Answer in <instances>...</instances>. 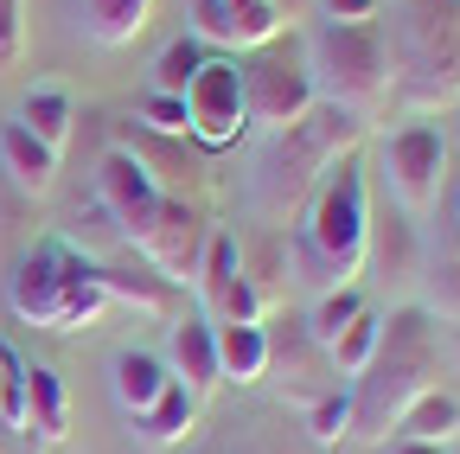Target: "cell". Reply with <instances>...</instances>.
I'll list each match as a JSON object with an SVG mask.
<instances>
[{"mask_svg":"<svg viewBox=\"0 0 460 454\" xmlns=\"http://www.w3.org/2000/svg\"><path fill=\"white\" fill-rule=\"evenodd\" d=\"M396 435H402V441H441V448H454V435H460V396H447L441 384L422 390L416 404L402 410Z\"/></svg>","mask_w":460,"mask_h":454,"instance_id":"19","label":"cell"},{"mask_svg":"<svg viewBox=\"0 0 460 454\" xmlns=\"http://www.w3.org/2000/svg\"><path fill=\"white\" fill-rule=\"evenodd\" d=\"M192 416H199V396H192L186 384H166V390H160V404H154V410H147L135 429H141L154 448H172V441H186Z\"/></svg>","mask_w":460,"mask_h":454,"instance_id":"21","label":"cell"},{"mask_svg":"<svg viewBox=\"0 0 460 454\" xmlns=\"http://www.w3.org/2000/svg\"><path fill=\"white\" fill-rule=\"evenodd\" d=\"M384 454H454V448H441V441H402V435H396Z\"/></svg>","mask_w":460,"mask_h":454,"instance_id":"32","label":"cell"},{"mask_svg":"<svg viewBox=\"0 0 460 454\" xmlns=\"http://www.w3.org/2000/svg\"><path fill=\"white\" fill-rule=\"evenodd\" d=\"M141 116H147V129H160V135H180V129H186V102L147 90V96H141Z\"/></svg>","mask_w":460,"mask_h":454,"instance_id":"30","label":"cell"},{"mask_svg":"<svg viewBox=\"0 0 460 454\" xmlns=\"http://www.w3.org/2000/svg\"><path fill=\"white\" fill-rule=\"evenodd\" d=\"M384 39L410 109L460 102V0H396V20Z\"/></svg>","mask_w":460,"mask_h":454,"instance_id":"3","label":"cell"},{"mask_svg":"<svg viewBox=\"0 0 460 454\" xmlns=\"http://www.w3.org/2000/svg\"><path fill=\"white\" fill-rule=\"evenodd\" d=\"M205 218L186 205V199H160L154 224L135 237L141 263L160 275V281H199V263H205Z\"/></svg>","mask_w":460,"mask_h":454,"instance_id":"10","label":"cell"},{"mask_svg":"<svg viewBox=\"0 0 460 454\" xmlns=\"http://www.w3.org/2000/svg\"><path fill=\"white\" fill-rule=\"evenodd\" d=\"M26 58V20H20V0H0V71H13Z\"/></svg>","mask_w":460,"mask_h":454,"instance_id":"29","label":"cell"},{"mask_svg":"<svg viewBox=\"0 0 460 454\" xmlns=\"http://www.w3.org/2000/svg\"><path fill=\"white\" fill-rule=\"evenodd\" d=\"M0 429L26 435V365L7 339H0Z\"/></svg>","mask_w":460,"mask_h":454,"instance_id":"28","label":"cell"},{"mask_svg":"<svg viewBox=\"0 0 460 454\" xmlns=\"http://www.w3.org/2000/svg\"><path fill=\"white\" fill-rule=\"evenodd\" d=\"M71 20H77V32H84L90 45L122 51V45H135V39L147 32L154 0H71Z\"/></svg>","mask_w":460,"mask_h":454,"instance_id":"14","label":"cell"},{"mask_svg":"<svg viewBox=\"0 0 460 454\" xmlns=\"http://www.w3.org/2000/svg\"><path fill=\"white\" fill-rule=\"evenodd\" d=\"M71 122H77V109H71V96H65V90H32V96L20 102V129H26L32 141H45L51 154H65Z\"/></svg>","mask_w":460,"mask_h":454,"instance_id":"20","label":"cell"},{"mask_svg":"<svg viewBox=\"0 0 460 454\" xmlns=\"http://www.w3.org/2000/svg\"><path fill=\"white\" fill-rule=\"evenodd\" d=\"M186 135H199L205 147H230L250 122H243V77L237 58H205V71L186 84Z\"/></svg>","mask_w":460,"mask_h":454,"instance_id":"9","label":"cell"},{"mask_svg":"<svg viewBox=\"0 0 460 454\" xmlns=\"http://www.w3.org/2000/svg\"><path fill=\"white\" fill-rule=\"evenodd\" d=\"M377 166H384V186H390L396 211L429 218L441 205V180H447V135L429 122H402L396 135H384Z\"/></svg>","mask_w":460,"mask_h":454,"instance_id":"8","label":"cell"},{"mask_svg":"<svg viewBox=\"0 0 460 454\" xmlns=\"http://www.w3.org/2000/svg\"><path fill=\"white\" fill-rule=\"evenodd\" d=\"M358 314H365V295L352 289V281H339V289H326V295L314 301V320H307L314 346H326V352H332V339H339L345 326H352Z\"/></svg>","mask_w":460,"mask_h":454,"instance_id":"25","label":"cell"},{"mask_svg":"<svg viewBox=\"0 0 460 454\" xmlns=\"http://www.w3.org/2000/svg\"><path fill=\"white\" fill-rule=\"evenodd\" d=\"M109 301H128L141 314H166L172 307V281H147V275H122V269H96Z\"/></svg>","mask_w":460,"mask_h":454,"instance_id":"26","label":"cell"},{"mask_svg":"<svg viewBox=\"0 0 460 454\" xmlns=\"http://www.w3.org/2000/svg\"><path fill=\"white\" fill-rule=\"evenodd\" d=\"M199 295L211 307V326H262V295L243 275V250L237 237H211L205 263H199Z\"/></svg>","mask_w":460,"mask_h":454,"instance_id":"12","label":"cell"},{"mask_svg":"<svg viewBox=\"0 0 460 454\" xmlns=\"http://www.w3.org/2000/svg\"><path fill=\"white\" fill-rule=\"evenodd\" d=\"M0 166H7V180L20 186V192H51V180H58V154L45 147V141H32L20 122H7L0 129Z\"/></svg>","mask_w":460,"mask_h":454,"instance_id":"17","label":"cell"},{"mask_svg":"<svg viewBox=\"0 0 460 454\" xmlns=\"http://www.w3.org/2000/svg\"><path fill=\"white\" fill-rule=\"evenodd\" d=\"M166 384H172V371H166L160 352H115L109 359V390H115V410H122L128 423H141L160 404Z\"/></svg>","mask_w":460,"mask_h":454,"instance_id":"15","label":"cell"},{"mask_svg":"<svg viewBox=\"0 0 460 454\" xmlns=\"http://www.w3.org/2000/svg\"><path fill=\"white\" fill-rule=\"evenodd\" d=\"M281 7L275 0H243V7H230L224 13V45H237V51H262V45H275L281 39Z\"/></svg>","mask_w":460,"mask_h":454,"instance_id":"22","label":"cell"},{"mask_svg":"<svg viewBox=\"0 0 460 454\" xmlns=\"http://www.w3.org/2000/svg\"><path fill=\"white\" fill-rule=\"evenodd\" d=\"M301 256H307L314 281H326V289H339V281H352L365 269V256H371V192H365L358 154H345L314 186L307 224H301Z\"/></svg>","mask_w":460,"mask_h":454,"instance_id":"5","label":"cell"},{"mask_svg":"<svg viewBox=\"0 0 460 454\" xmlns=\"http://www.w3.org/2000/svg\"><path fill=\"white\" fill-rule=\"evenodd\" d=\"M307 77H314V96L320 102H332V109H345V116H377V109L390 102V90H396V65H390V39H384V26L377 20H365V26H332V20H320L314 32H307Z\"/></svg>","mask_w":460,"mask_h":454,"instance_id":"4","label":"cell"},{"mask_svg":"<svg viewBox=\"0 0 460 454\" xmlns=\"http://www.w3.org/2000/svg\"><path fill=\"white\" fill-rule=\"evenodd\" d=\"M166 371L172 384H186L192 396L217 390V326L211 320H180V326H166Z\"/></svg>","mask_w":460,"mask_h":454,"instance_id":"13","label":"cell"},{"mask_svg":"<svg viewBox=\"0 0 460 454\" xmlns=\"http://www.w3.org/2000/svg\"><path fill=\"white\" fill-rule=\"evenodd\" d=\"M275 346L262 326H217V378L224 384H262Z\"/></svg>","mask_w":460,"mask_h":454,"instance_id":"18","label":"cell"},{"mask_svg":"<svg viewBox=\"0 0 460 454\" xmlns=\"http://www.w3.org/2000/svg\"><path fill=\"white\" fill-rule=\"evenodd\" d=\"M237 77H243V122L262 129V135L301 122L307 109L320 102L314 96V77H307V58H301L295 45H281V39L262 45V51H250V58L237 65Z\"/></svg>","mask_w":460,"mask_h":454,"instance_id":"7","label":"cell"},{"mask_svg":"<svg viewBox=\"0 0 460 454\" xmlns=\"http://www.w3.org/2000/svg\"><path fill=\"white\" fill-rule=\"evenodd\" d=\"M7 301L39 333H84L109 307L96 263H84L71 244H39L32 256H20V269L7 281Z\"/></svg>","mask_w":460,"mask_h":454,"instance_id":"6","label":"cell"},{"mask_svg":"<svg viewBox=\"0 0 460 454\" xmlns=\"http://www.w3.org/2000/svg\"><path fill=\"white\" fill-rule=\"evenodd\" d=\"M377 339H384V314H371V307H365L352 326H345V333L332 339V371H339L345 384H352V378L377 359Z\"/></svg>","mask_w":460,"mask_h":454,"instance_id":"24","label":"cell"},{"mask_svg":"<svg viewBox=\"0 0 460 454\" xmlns=\"http://www.w3.org/2000/svg\"><path fill=\"white\" fill-rule=\"evenodd\" d=\"M205 58H211V51H205V39H199V32L172 39L160 58H154V90H160V96H186V84L205 71Z\"/></svg>","mask_w":460,"mask_h":454,"instance_id":"23","label":"cell"},{"mask_svg":"<svg viewBox=\"0 0 460 454\" xmlns=\"http://www.w3.org/2000/svg\"><path fill=\"white\" fill-rule=\"evenodd\" d=\"M160 180L147 174V160L141 154H128V147H115V154H102V166H96V205L109 211V224L122 231L128 244L154 224V211H160Z\"/></svg>","mask_w":460,"mask_h":454,"instance_id":"11","label":"cell"},{"mask_svg":"<svg viewBox=\"0 0 460 454\" xmlns=\"http://www.w3.org/2000/svg\"><path fill=\"white\" fill-rule=\"evenodd\" d=\"M230 7H243V0H224V13H230Z\"/></svg>","mask_w":460,"mask_h":454,"instance_id":"34","label":"cell"},{"mask_svg":"<svg viewBox=\"0 0 460 454\" xmlns=\"http://www.w3.org/2000/svg\"><path fill=\"white\" fill-rule=\"evenodd\" d=\"M326 20L332 26H365V20H377V0H326Z\"/></svg>","mask_w":460,"mask_h":454,"instance_id":"31","label":"cell"},{"mask_svg":"<svg viewBox=\"0 0 460 454\" xmlns=\"http://www.w3.org/2000/svg\"><path fill=\"white\" fill-rule=\"evenodd\" d=\"M237 454H269V448H237Z\"/></svg>","mask_w":460,"mask_h":454,"instance_id":"33","label":"cell"},{"mask_svg":"<svg viewBox=\"0 0 460 454\" xmlns=\"http://www.w3.org/2000/svg\"><path fill=\"white\" fill-rule=\"evenodd\" d=\"M358 135H365V122L332 102H314L301 122L262 135V147L250 154V174H243V211L256 224H288L314 199V186L358 147Z\"/></svg>","mask_w":460,"mask_h":454,"instance_id":"1","label":"cell"},{"mask_svg":"<svg viewBox=\"0 0 460 454\" xmlns=\"http://www.w3.org/2000/svg\"><path fill=\"white\" fill-rule=\"evenodd\" d=\"M307 435L320 448H339L345 435H352V384H339V390L320 396V404H307Z\"/></svg>","mask_w":460,"mask_h":454,"instance_id":"27","label":"cell"},{"mask_svg":"<svg viewBox=\"0 0 460 454\" xmlns=\"http://www.w3.org/2000/svg\"><path fill=\"white\" fill-rule=\"evenodd\" d=\"M26 435L39 448H58L71 435V396L51 365H26Z\"/></svg>","mask_w":460,"mask_h":454,"instance_id":"16","label":"cell"},{"mask_svg":"<svg viewBox=\"0 0 460 454\" xmlns=\"http://www.w3.org/2000/svg\"><path fill=\"white\" fill-rule=\"evenodd\" d=\"M435 320L422 307H396L384 320V339H377V359L352 378V435L365 441H390L402 410L416 404L422 390H435Z\"/></svg>","mask_w":460,"mask_h":454,"instance_id":"2","label":"cell"}]
</instances>
